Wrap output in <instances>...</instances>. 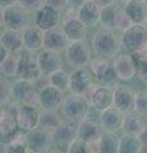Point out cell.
I'll list each match as a JSON object with an SVG mask.
<instances>
[{"label":"cell","instance_id":"cell-27","mask_svg":"<svg viewBox=\"0 0 147 153\" xmlns=\"http://www.w3.org/2000/svg\"><path fill=\"white\" fill-rule=\"evenodd\" d=\"M147 126V120H145L143 116L138 112H129L124 115V120H123L122 130L124 134H129V135L138 137L140 133Z\"/></svg>","mask_w":147,"mask_h":153},{"label":"cell","instance_id":"cell-53","mask_svg":"<svg viewBox=\"0 0 147 153\" xmlns=\"http://www.w3.org/2000/svg\"><path fill=\"white\" fill-rule=\"evenodd\" d=\"M31 153H36V152H32V151H31Z\"/></svg>","mask_w":147,"mask_h":153},{"label":"cell","instance_id":"cell-11","mask_svg":"<svg viewBox=\"0 0 147 153\" xmlns=\"http://www.w3.org/2000/svg\"><path fill=\"white\" fill-rule=\"evenodd\" d=\"M27 146L32 152L47 153L53 146V133L44 128H36L35 130L27 133Z\"/></svg>","mask_w":147,"mask_h":153},{"label":"cell","instance_id":"cell-3","mask_svg":"<svg viewBox=\"0 0 147 153\" xmlns=\"http://www.w3.org/2000/svg\"><path fill=\"white\" fill-rule=\"evenodd\" d=\"M12 100L19 105L36 107L40 102V91L32 82L18 78L12 84Z\"/></svg>","mask_w":147,"mask_h":153},{"label":"cell","instance_id":"cell-10","mask_svg":"<svg viewBox=\"0 0 147 153\" xmlns=\"http://www.w3.org/2000/svg\"><path fill=\"white\" fill-rule=\"evenodd\" d=\"M113 69L120 82H129L137 76L136 60L132 54H120L114 57Z\"/></svg>","mask_w":147,"mask_h":153},{"label":"cell","instance_id":"cell-32","mask_svg":"<svg viewBox=\"0 0 147 153\" xmlns=\"http://www.w3.org/2000/svg\"><path fill=\"white\" fill-rule=\"evenodd\" d=\"M49 80L50 84L54 87L59 88L60 91H67L69 89V84H70V73H67L64 69L56 70L55 73L49 75Z\"/></svg>","mask_w":147,"mask_h":153},{"label":"cell","instance_id":"cell-30","mask_svg":"<svg viewBox=\"0 0 147 153\" xmlns=\"http://www.w3.org/2000/svg\"><path fill=\"white\" fill-rule=\"evenodd\" d=\"M64 123L58 111H42L40 115V126L49 131H54Z\"/></svg>","mask_w":147,"mask_h":153},{"label":"cell","instance_id":"cell-52","mask_svg":"<svg viewBox=\"0 0 147 153\" xmlns=\"http://www.w3.org/2000/svg\"><path fill=\"white\" fill-rule=\"evenodd\" d=\"M143 1H145V3H146V4H147V0H143Z\"/></svg>","mask_w":147,"mask_h":153},{"label":"cell","instance_id":"cell-50","mask_svg":"<svg viewBox=\"0 0 147 153\" xmlns=\"http://www.w3.org/2000/svg\"><path fill=\"white\" fill-rule=\"evenodd\" d=\"M50 153H67V152H63V151H59V149H55L53 152H50Z\"/></svg>","mask_w":147,"mask_h":153},{"label":"cell","instance_id":"cell-42","mask_svg":"<svg viewBox=\"0 0 147 153\" xmlns=\"http://www.w3.org/2000/svg\"><path fill=\"white\" fill-rule=\"evenodd\" d=\"M45 5H49L56 10L61 12L67 7V0H45Z\"/></svg>","mask_w":147,"mask_h":153},{"label":"cell","instance_id":"cell-20","mask_svg":"<svg viewBox=\"0 0 147 153\" xmlns=\"http://www.w3.org/2000/svg\"><path fill=\"white\" fill-rule=\"evenodd\" d=\"M101 7L93 0H87L79 8V21L87 28H92L100 23Z\"/></svg>","mask_w":147,"mask_h":153},{"label":"cell","instance_id":"cell-49","mask_svg":"<svg viewBox=\"0 0 147 153\" xmlns=\"http://www.w3.org/2000/svg\"><path fill=\"white\" fill-rule=\"evenodd\" d=\"M18 0H0V5L1 8H8L10 5H14V4H17Z\"/></svg>","mask_w":147,"mask_h":153},{"label":"cell","instance_id":"cell-14","mask_svg":"<svg viewBox=\"0 0 147 153\" xmlns=\"http://www.w3.org/2000/svg\"><path fill=\"white\" fill-rule=\"evenodd\" d=\"M40 115L41 112H39V110L36 107L22 105L17 115L18 126L22 131L26 133L35 130L36 128L40 126Z\"/></svg>","mask_w":147,"mask_h":153},{"label":"cell","instance_id":"cell-7","mask_svg":"<svg viewBox=\"0 0 147 153\" xmlns=\"http://www.w3.org/2000/svg\"><path fill=\"white\" fill-rule=\"evenodd\" d=\"M53 133V146L59 151L68 152L69 147L78 139V125L74 121L63 123Z\"/></svg>","mask_w":147,"mask_h":153},{"label":"cell","instance_id":"cell-8","mask_svg":"<svg viewBox=\"0 0 147 153\" xmlns=\"http://www.w3.org/2000/svg\"><path fill=\"white\" fill-rule=\"evenodd\" d=\"M65 59L68 64L77 68H86L91 63V50H90L86 41L70 42L69 46L65 50Z\"/></svg>","mask_w":147,"mask_h":153},{"label":"cell","instance_id":"cell-54","mask_svg":"<svg viewBox=\"0 0 147 153\" xmlns=\"http://www.w3.org/2000/svg\"><path fill=\"white\" fill-rule=\"evenodd\" d=\"M125 1H128V0H125Z\"/></svg>","mask_w":147,"mask_h":153},{"label":"cell","instance_id":"cell-21","mask_svg":"<svg viewBox=\"0 0 147 153\" xmlns=\"http://www.w3.org/2000/svg\"><path fill=\"white\" fill-rule=\"evenodd\" d=\"M69 40L65 36L63 28H54L51 31L45 32V46L44 49L53 50L56 52L65 51L69 46Z\"/></svg>","mask_w":147,"mask_h":153},{"label":"cell","instance_id":"cell-43","mask_svg":"<svg viewBox=\"0 0 147 153\" xmlns=\"http://www.w3.org/2000/svg\"><path fill=\"white\" fill-rule=\"evenodd\" d=\"M73 19H79V9L68 7V9L65 10L64 22H67V21H73Z\"/></svg>","mask_w":147,"mask_h":153},{"label":"cell","instance_id":"cell-12","mask_svg":"<svg viewBox=\"0 0 147 153\" xmlns=\"http://www.w3.org/2000/svg\"><path fill=\"white\" fill-rule=\"evenodd\" d=\"M64 100L65 97L63 91L51 84L40 89L39 106L42 108V111H58V108L63 106Z\"/></svg>","mask_w":147,"mask_h":153},{"label":"cell","instance_id":"cell-34","mask_svg":"<svg viewBox=\"0 0 147 153\" xmlns=\"http://www.w3.org/2000/svg\"><path fill=\"white\" fill-rule=\"evenodd\" d=\"M101 153H119V139L114 137V134L105 133L100 138Z\"/></svg>","mask_w":147,"mask_h":153},{"label":"cell","instance_id":"cell-28","mask_svg":"<svg viewBox=\"0 0 147 153\" xmlns=\"http://www.w3.org/2000/svg\"><path fill=\"white\" fill-rule=\"evenodd\" d=\"M63 31L65 36L69 40V42H78V41H86L87 35V27L83 25L79 19H73V21L63 22Z\"/></svg>","mask_w":147,"mask_h":153},{"label":"cell","instance_id":"cell-45","mask_svg":"<svg viewBox=\"0 0 147 153\" xmlns=\"http://www.w3.org/2000/svg\"><path fill=\"white\" fill-rule=\"evenodd\" d=\"M133 57L136 60H147V45L143 47V49H141L138 52H136L133 55Z\"/></svg>","mask_w":147,"mask_h":153},{"label":"cell","instance_id":"cell-29","mask_svg":"<svg viewBox=\"0 0 147 153\" xmlns=\"http://www.w3.org/2000/svg\"><path fill=\"white\" fill-rule=\"evenodd\" d=\"M142 148L138 137L124 134L119 138V153H141Z\"/></svg>","mask_w":147,"mask_h":153},{"label":"cell","instance_id":"cell-18","mask_svg":"<svg viewBox=\"0 0 147 153\" xmlns=\"http://www.w3.org/2000/svg\"><path fill=\"white\" fill-rule=\"evenodd\" d=\"M93 83L92 75L86 68H77L73 69L70 73V84L69 91L72 94L83 96V93L88 89V87Z\"/></svg>","mask_w":147,"mask_h":153},{"label":"cell","instance_id":"cell-41","mask_svg":"<svg viewBox=\"0 0 147 153\" xmlns=\"http://www.w3.org/2000/svg\"><path fill=\"white\" fill-rule=\"evenodd\" d=\"M67 153H88V149H87L86 143L77 139L72 146L69 147V149H68Z\"/></svg>","mask_w":147,"mask_h":153},{"label":"cell","instance_id":"cell-13","mask_svg":"<svg viewBox=\"0 0 147 153\" xmlns=\"http://www.w3.org/2000/svg\"><path fill=\"white\" fill-rule=\"evenodd\" d=\"M61 21L60 12L49 5H44L35 13V25L44 32L58 28Z\"/></svg>","mask_w":147,"mask_h":153},{"label":"cell","instance_id":"cell-4","mask_svg":"<svg viewBox=\"0 0 147 153\" xmlns=\"http://www.w3.org/2000/svg\"><path fill=\"white\" fill-rule=\"evenodd\" d=\"M90 105L84 97L78 94H70L67 96L63 102V110L64 116L68 119L69 121H74V123H81L83 120H86L90 112Z\"/></svg>","mask_w":147,"mask_h":153},{"label":"cell","instance_id":"cell-15","mask_svg":"<svg viewBox=\"0 0 147 153\" xmlns=\"http://www.w3.org/2000/svg\"><path fill=\"white\" fill-rule=\"evenodd\" d=\"M136 103V92L129 87L118 85L114 89V107L118 108L123 114H129L134 111Z\"/></svg>","mask_w":147,"mask_h":153},{"label":"cell","instance_id":"cell-48","mask_svg":"<svg viewBox=\"0 0 147 153\" xmlns=\"http://www.w3.org/2000/svg\"><path fill=\"white\" fill-rule=\"evenodd\" d=\"M93 1H96L101 8H105V7L115 4V0H93Z\"/></svg>","mask_w":147,"mask_h":153},{"label":"cell","instance_id":"cell-31","mask_svg":"<svg viewBox=\"0 0 147 153\" xmlns=\"http://www.w3.org/2000/svg\"><path fill=\"white\" fill-rule=\"evenodd\" d=\"M119 10L120 9L115 4L101 9L100 25L102 26V28H109V30H114L115 28V22H116V17H118Z\"/></svg>","mask_w":147,"mask_h":153},{"label":"cell","instance_id":"cell-35","mask_svg":"<svg viewBox=\"0 0 147 153\" xmlns=\"http://www.w3.org/2000/svg\"><path fill=\"white\" fill-rule=\"evenodd\" d=\"M133 26H134L133 22H132V19L127 14V12L124 10V9H120L119 13H118V17H116L115 28L123 33V32H125L127 30H129V28L133 27Z\"/></svg>","mask_w":147,"mask_h":153},{"label":"cell","instance_id":"cell-39","mask_svg":"<svg viewBox=\"0 0 147 153\" xmlns=\"http://www.w3.org/2000/svg\"><path fill=\"white\" fill-rule=\"evenodd\" d=\"M136 66H137V78L143 84L147 85V60H136Z\"/></svg>","mask_w":147,"mask_h":153},{"label":"cell","instance_id":"cell-2","mask_svg":"<svg viewBox=\"0 0 147 153\" xmlns=\"http://www.w3.org/2000/svg\"><path fill=\"white\" fill-rule=\"evenodd\" d=\"M90 69L100 85L110 89H115L118 87L119 79L113 69V64L109 63L105 57H96V59L91 60Z\"/></svg>","mask_w":147,"mask_h":153},{"label":"cell","instance_id":"cell-33","mask_svg":"<svg viewBox=\"0 0 147 153\" xmlns=\"http://www.w3.org/2000/svg\"><path fill=\"white\" fill-rule=\"evenodd\" d=\"M18 65H19V56L10 54L5 60L0 61V69L4 76H17Z\"/></svg>","mask_w":147,"mask_h":153},{"label":"cell","instance_id":"cell-9","mask_svg":"<svg viewBox=\"0 0 147 153\" xmlns=\"http://www.w3.org/2000/svg\"><path fill=\"white\" fill-rule=\"evenodd\" d=\"M42 75L44 74H42L40 69L37 56L35 57L30 51H27L26 54L19 56V65H18V74H17L18 78L35 83Z\"/></svg>","mask_w":147,"mask_h":153},{"label":"cell","instance_id":"cell-44","mask_svg":"<svg viewBox=\"0 0 147 153\" xmlns=\"http://www.w3.org/2000/svg\"><path fill=\"white\" fill-rule=\"evenodd\" d=\"M88 153H101V147H100V139L95 140V142H90L86 143Z\"/></svg>","mask_w":147,"mask_h":153},{"label":"cell","instance_id":"cell-46","mask_svg":"<svg viewBox=\"0 0 147 153\" xmlns=\"http://www.w3.org/2000/svg\"><path fill=\"white\" fill-rule=\"evenodd\" d=\"M86 1H87V0H67V5L70 7V8L79 9Z\"/></svg>","mask_w":147,"mask_h":153},{"label":"cell","instance_id":"cell-36","mask_svg":"<svg viewBox=\"0 0 147 153\" xmlns=\"http://www.w3.org/2000/svg\"><path fill=\"white\" fill-rule=\"evenodd\" d=\"M134 111L142 116H147V92H137L136 93V103Z\"/></svg>","mask_w":147,"mask_h":153},{"label":"cell","instance_id":"cell-22","mask_svg":"<svg viewBox=\"0 0 147 153\" xmlns=\"http://www.w3.org/2000/svg\"><path fill=\"white\" fill-rule=\"evenodd\" d=\"M102 131V126L91 119H86V120L78 123V139L84 143L98 140L104 134Z\"/></svg>","mask_w":147,"mask_h":153},{"label":"cell","instance_id":"cell-37","mask_svg":"<svg viewBox=\"0 0 147 153\" xmlns=\"http://www.w3.org/2000/svg\"><path fill=\"white\" fill-rule=\"evenodd\" d=\"M17 4L26 9L28 13H36L40 8L45 5V0H18Z\"/></svg>","mask_w":147,"mask_h":153},{"label":"cell","instance_id":"cell-26","mask_svg":"<svg viewBox=\"0 0 147 153\" xmlns=\"http://www.w3.org/2000/svg\"><path fill=\"white\" fill-rule=\"evenodd\" d=\"M91 106L100 112L114 107V89L102 87L98 84L96 92L91 100Z\"/></svg>","mask_w":147,"mask_h":153},{"label":"cell","instance_id":"cell-19","mask_svg":"<svg viewBox=\"0 0 147 153\" xmlns=\"http://www.w3.org/2000/svg\"><path fill=\"white\" fill-rule=\"evenodd\" d=\"M123 120H124L123 112L115 107H110L100 114V124L105 133L115 134L119 131L123 126Z\"/></svg>","mask_w":147,"mask_h":153},{"label":"cell","instance_id":"cell-25","mask_svg":"<svg viewBox=\"0 0 147 153\" xmlns=\"http://www.w3.org/2000/svg\"><path fill=\"white\" fill-rule=\"evenodd\" d=\"M124 10L132 19L133 25L143 26L147 21V4L143 0H128L125 1Z\"/></svg>","mask_w":147,"mask_h":153},{"label":"cell","instance_id":"cell-6","mask_svg":"<svg viewBox=\"0 0 147 153\" xmlns=\"http://www.w3.org/2000/svg\"><path fill=\"white\" fill-rule=\"evenodd\" d=\"M122 47L124 49L128 54L134 55L141 49L147 45V31L143 26L134 25L129 30L122 33L120 37Z\"/></svg>","mask_w":147,"mask_h":153},{"label":"cell","instance_id":"cell-17","mask_svg":"<svg viewBox=\"0 0 147 153\" xmlns=\"http://www.w3.org/2000/svg\"><path fill=\"white\" fill-rule=\"evenodd\" d=\"M23 45L26 51L35 52L45 46V32L36 25H30L22 31Z\"/></svg>","mask_w":147,"mask_h":153},{"label":"cell","instance_id":"cell-47","mask_svg":"<svg viewBox=\"0 0 147 153\" xmlns=\"http://www.w3.org/2000/svg\"><path fill=\"white\" fill-rule=\"evenodd\" d=\"M138 139H140V142H141L142 147H143V148H147V126L140 133Z\"/></svg>","mask_w":147,"mask_h":153},{"label":"cell","instance_id":"cell-51","mask_svg":"<svg viewBox=\"0 0 147 153\" xmlns=\"http://www.w3.org/2000/svg\"><path fill=\"white\" fill-rule=\"evenodd\" d=\"M143 27H145V28H146V31H147V21H146V22H145V25H143Z\"/></svg>","mask_w":147,"mask_h":153},{"label":"cell","instance_id":"cell-38","mask_svg":"<svg viewBox=\"0 0 147 153\" xmlns=\"http://www.w3.org/2000/svg\"><path fill=\"white\" fill-rule=\"evenodd\" d=\"M0 97L3 103L12 98V83H9L7 76H1L0 79Z\"/></svg>","mask_w":147,"mask_h":153},{"label":"cell","instance_id":"cell-40","mask_svg":"<svg viewBox=\"0 0 147 153\" xmlns=\"http://www.w3.org/2000/svg\"><path fill=\"white\" fill-rule=\"evenodd\" d=\"M5 153H31L27 144H7Z\"/></svg>","mask_w":147,"mask_h":153},{"label":"cell","instance_id":"cell-16","mask_svg":"<svg viewBox=\"0 0 147 153\" xmlns=\"http://www.w3.org/2000/svg\"><path fill=\"white\" fill-rule=\"evenodd\" d=\"M37 61H39L42 74L47 76L55 73L56 70L63 69V59L60 56V52L53 50L44 49L37 55Z\"/></svg>","mask_w":147,"mask_h":153},{"label":"cell","instance_id":"cell-5","mask_svg":"<svg viewBox=\"0 0 147 153\" xmlns=\"http://www.w3.org/2000/svg\"><path fill=\"white\" fill-rule=\"evenodd\" d=\"M28 14L30 13L18 4H14L8 8H1V27L22 32L26 27L30 26Z\"/></svg>","mask_w":147,"mask_h":153},{"label":"cell","instance_id":"cell-1","mask_svg":"<svg viewBox=\"0 0 147 153\" xmlns=\"http://www.w3.org/2000/svg\"><path fill=\"white\" fill-rule=\"evenodd\" d=\"M92 49L100 57L110 59V57L118 56L122 44L120 40L115 35L114 30L109 28H101L92 37Z\"/></svg>","mask_w":147,"mask_h":153},{"label":"cell","instance_id":"cell-24","mask_svg":"<svg viewBox=\"0 0 147 153\" xmlns=\"http://www.w3.org/2000/svg\"><path fill=\"white\" fill-rule=\"evenodd\" d=\"M0 44H1L3 47H5L10 54L21 52L22 49L25 47L22 32L16 30H9V28H5L1 32V35H0Z\"/></svg>","mask_w":147,"mask_h":153},{"label":"cell","instance_id":"cell-23","mask_svg":"<svg viewBox=\"0 0 147 153\" xmlns=\"http://www.w3.org/2000/svg\"><path fill=\"white\" fill-rule=\"evenodd\" d=\"M18 130H19V126H18V123H17V116L5 111L4 108H1V114H0V134H1V142L4 144H8Z\"/></svg>","mask_w":147,"mask_h":153}]
</instances>
